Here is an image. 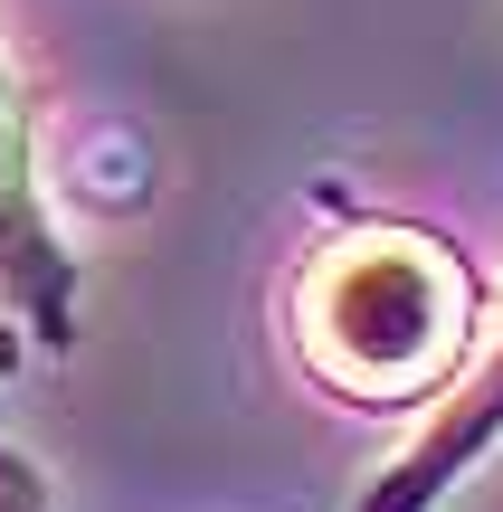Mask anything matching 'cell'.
<instances>
[{
	"mask_svg": "<svg viewBox=\"0 0 503 512\" xmlns=\"http://www.w3.org/2000/svg\"><path fill=\"white\" fill-rule=\"evenodd\" d=\"M475 266L418 219H342L285 275L304 380L352 408H437L475 361Z\"/></svg>",
	"mask_w": 503,
	"mask_h": 512,
	"instance_id": "cell-1",
	"label": "cell"
},
{
	"mask_svg": "<svg viewBox=\"0 0 503 512\" xmlns=\"http://www.w3.org/2000/svg\"><path fill=\"white\" fill-rule=\"evenodd\" d=\"M86 313V266L57 238L48 200H38V143H29V86H19L10 48H0V323L38 351L76 342Z\"/></svg>",
	"mask_w": 503,
	"mask_h": 512,
	"instance_id": "cell-2",
	"label": "cell"
},
{
	"mask_svg": "<svg viewBox=\"0 0 503 512\" xmlns=\"http://www.w3.org/2000/svg\"><path fill=\"white\" fill-rule=\"evenodd\" d=\"M503 437V304H494V332L475 342V361H466V380L447 389V399L428 408V427L409 437V456L390 465V475L361 494V512H428L437 494H447L456 475H466L475 456Z\"/></svg>",
	"mask_w": 503,
	"mask_h": 512,
	"instance_id": "cell-3",
	"label": "cell"
}]
</instances>
